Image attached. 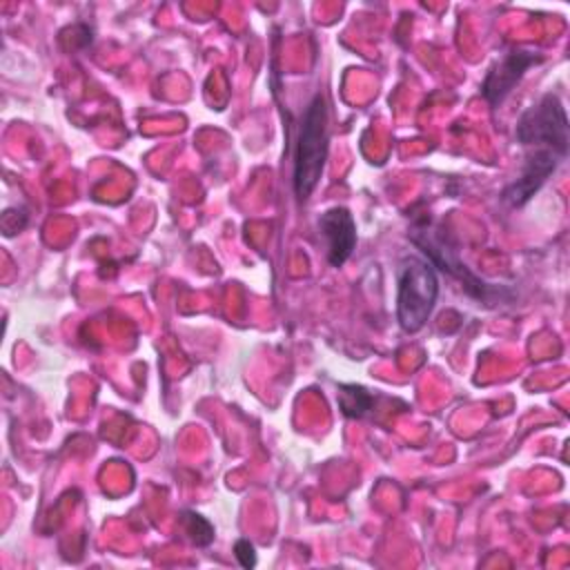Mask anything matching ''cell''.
<instances>
[{
	"label": "cell",
	"instance_id": "obj_1",
	"mask_svg": "<svg viewBox=\"0 0 570 570\" xmlns=\"http://www.w3.org/2000/svg\"><path fill=\"white\" fill-rule=\"evenodd\" d=\"M327 140V102L323 94H316L303 111L294 149L292 183L298 200H307L323 176Z\"/></svg>",
	"mask_w": 570,
	"mask_h": 570
},
{
	"label": "cell",
	"instance_id": "obj_2",
	"mask_svg": "<svg viewBox=\"0 0 570 570\" xmlns=\"http://www.w3.org/2000/svg\"><path fill=\"white\" fill-rule=\"evenodd\" d=\"M396 318L405 332H419L436 303L439 278L434 265L421 256H405L396 274Z\"/></svg>",
	"mask_w": 570,
	"mask_h": 570
},
{
	"label": "cell",
	"instance_id": "obj_3",
	"mask_svg": "<svg viewBox=\"0 0 570 570\" xmlns=\"http://www.w3.org/2000/svg\"><path fill=\"white\" fill-rule=\"evenodd\" d=\"M514 136L525 151H552L568 158L570 125L561 98L557 94H543L539 102L521 114Z\"/></svg>",
	"mask_w": 570,
	"mask_h": 570
},
{
	"label": "cell",
	"instance_id": "obj_4",
	"mask_svg": "<svg viewBox=\"0 0 570 570\" xmlns=\"http://www.w3.org/2000/svg\"><path fill=\"white\" fill-rule=\"evenodd\" d=\"M412 240L428 254V258H430L432 265H436V267H441L443 272L456 276V278L463 283V287H465L472 296L485 298L488 285L481 283L472 272L465 269V265H463V263L459 261V256H456V249L445 240L441 227H432V225H428V220H425L421 227H414Z\"/></svg>",
	"mask_w": 570,
	"mask_h": 570
},
{
	"label": "cell",
	"instance_id": "obj_5",
	"mask_svg": "<svg viewBox=\"0 0 570 570\" xmlns=\"http://www.w3.org/2000/svg\"><path fill=\"white\" fill-rule=\"evenodd\" d=\"M543 56L528 49H512L508 51L499 62L492 65L485 80L481 82V96L488 100L490 107H499L503 98L517 87V82L523 78V73L541 62Z\"/></svg>",
	"mask_w": 570,
	"mask_h": 570
},
{
	"label": "cell",
	"instance_id": "obj_6",
	"mask_svg": "<svg viewBox=\"0 0 570 570\" xmlns=\"http://www.w3.org/2000/svg\"><path fill=\"white\" fill-rule=\"evenodd\" d=\"M318 234L327 243V261L332 267L345 265L356 247V223L345 207H330L318 218Z\"/></svg>",
	"mask_w": 570,
	"mask_h": 570
},
{
	"label": "cell",
	"instance_id": "obj_7",
	"mask_svg": "<svg viewBox=\"0 0 570 570\" xmlns=\"http://www.w3.org/2000/svg\"><path fill=\"white\" fill-rule=\"evenodd\" d=\"M338 407L345 416L361 419L374 407V394L363 385H341L338 387Z\"/></svg>",
	"mask_w": 570,
	"mask_h": 570
},
{
	"label": "cell",
	"instance_id": "obj_8",
	"mask_svg": "<svg viewBox=\"0 0 570 570\" xmlns=\"http://www.w3.org/2000/svg\"><path fill=\"white\" fill-rule=\"evenodd\" d=\"M180 525H183L185 534L189 537V541L200 546V548H205V546H209L214 541V525L205 517H200L198 512L185 510L180 514Z\"/></svg>",
	"mask_w": 570,
	"mask_h": 570
},
{
	"label": "cell",
	"instance_id": "obj_9",
	"mask_svg": "<svg viewBox=\"0 0 570 570\" xmlns=\"http://www.w3.org/2000/svg\"><path fill=\"white\" fill-rule=\"evenodd\" d=\"M234 554H236V559H238V563L243 568H254L256 566V552H254V546L247 539H238L236 541Z\"/></svg>",
	"mask_w": 570,
	"mask_h": 570
}]
</instances>
